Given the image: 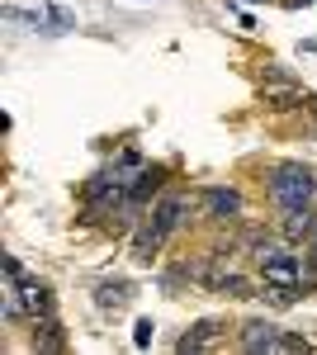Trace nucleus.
Segmentation results:
<instances>
[{
  "label": "nucleus",
  "mask_w": 317,
  "mask_h": 355,
  "mask_svg": "<svg viewBox=\"0 0 317 355\" xmlns=\"http://www.w3.org/2000/svg\"><path fill=\"white\" fill-rule=\"evenodd\" d=\"M180 214H185V199L180 194H166L157 209H152V218L142 223V232L132 237V261H152L161 246H166V237L180 227Z\"/></svg>",
  "instance_id": "nucleus-1"
},
{
  "label": "nucleus",
  "mask_w": 317,
  "mask_h": 355,
  "mask_svg": "<svg viewBox=\"0 0 317 355\" xmlns=\"http://www.w3.org/2000/svg\"><path fill=\"white\" fill-rule=\"evenodd\" d=\"M241 346H246V351H265V355L303 351V341H298V336H284V331L270 327V322H246V327H241Z\"/></svg>",
  "instance_id": "nucleus-4"
},
{
  "label": "nucleus",
  "mask_w": 317,
  "mask_h": 355,
  "mask_svg": "<svg viewBox=\"0 0 317 355\" xmlns=\"http://www.w3.org/2000/svg\"><path fill=\"white\" fill-rule=\"evenodd\" d=\"M152 318H142V322H137V327H132V346H142V351H147V346H152Z\"/></svg>",
  "instance_id": "nucleus-11"
},
{
  "label": "nucleus",
  "mask_w": 317,
  "mask_h": 355,
  "mask_svg": "<svg viewBox=\"0 0 317 355\" xmlns=\"http://www.w3.org/2000/svg\"><path fill=\"white\" fill-rule=\"evenodd\" d=\"M303 53H317V38H308V43H303Z\"/></svg>",
  "instance_id": "nucleus-13"
},
{
  "label": "nucleus",
  "mask_w": 317,
  "mask_h": 355,
  "mask_svg": "<svg viewBox=\"0 0 317 355\" xmlns=\"http://www.w3.org/2000/svg\"><path fill=\"white\" fill-rule=\"evenodd\" d=\"M95 303H100V308H123V303H128V284H100Z\"/></svg>",
  "instance_id": "nucleus-8"
},
{
  "label": "nucleus",
  "mask_w": 317,
  "mask_h": 355,
  "mask_svg": "<svg viewBox=\"0 0 317 355\" xmlns=\"http://www.w3.org/2000/svg\"><path fill=\"white\" fill-rule=\"evenodd\" d=\"M218 289L232 294V299H251V284H246L241 275H218Z\"/></svg>",
  "instance_id": "nucleus-10"
},
{
  "label": "nucleus",
  "mask_w": 317,
  "mask_h": 355,
  "mask_svg": "<svg viewBox=\"0 0 317 355\" xmlns=\"http://www.w3.org/2000/svg\"><path fill=\"white\" fill-rule=\"evenodd\" d=\"M213 336H218V322H199V327H194L185 341H180V351H199V346H209Z\"/></svg>",
  "instance_id": "nucleus-9"
},
{
  "label": "nucleus",
  "mask_w": 317,
  "mask_h": 355,
  "mask_svg": "<svg viewBox=\"0 0 317 355\" xmlns=\"http://www.w3.org/2000/svg\"><path fill=\"white\" fill-rule=\"evenodd\" d=\"M270 194H275V204L289 214V209H308L317 194V175L308 166H275V175H270Z\"/></svg>",
  "instance_id": "nucleus-2"
},
{
  "label": "nucleus",
  "mask_w": 317,
  "mask_h": 355,
  "mask_svg": "<svg viewBox=\"0 0 317 355\" xmlns=\"http://www.w3.org/2000/svg\"><path fill=\"white\" fill-rule=\"evenodd\" d=\"M43 346H48V351H57V346H62V336H57V322H43Z\"/></svg>",
  "instance_id": "nucleus-12"
},
{
  "label": "nucleus",
  "mask_w": 317,
  "mask_h": 355,
  "mask_svg": "<svg viewBox=\"0 0 317 355\" xmlns=\"http://www.w3.org/2000/svg\"><path fill=\"white\" fill-rule=\"evenodd\" d=\"M209 214L213 218H237L241 214V194L237 190H209Z\"/></svg>",
  "instance_id": "nucleus-6"
},
{
  "label": "nucleus",
  "mask_w": 317,
  "mask_h": 355,
  "mask_svg": "<svg viewBox=\"0 0 317 355\" xmlns=\"http://www.w3.org/2000/svg\"><path fill=\"white\" fill-rule=\"evenodd\" d=\"M246 5H261V0H246Z\"/></svg>",
  "instance_id": "nucleus-15"
},
{
  "label": "nucleus",
  "mask_w": 317,
  "mask_h": 355,
  "mask_svg": "<svg viewBox=\"0 0 317 355\" xmlns=\"http://www.w3.org/2000/svg\"><path fill=\"white\" fill-rule=\"evenodd\" d=\"M261 275L265 284H270V299L289 303L293 289H298V279H303V266H298V256H289V251H280V246H261Z\"/></svg>",
  "instance_id": "nucleus-3"
},
{
  "label": "nucleus",
  "mask_w": 317,
  "mask_h": 355,
  "mask_svg": "<svg viewBox=\"0 0 317 355\" xmlns=\"http://www.w3.org/2000/svg\"><path fill=\"white\" fill-rule=\"evenodd\" d=\"M308 232H313V214H308V209H289L284 237H289V242H298V237H308Z\"/></svg>",
  "instance_id": "nucleus-7"
},
{
  "label": "nucleus",
  "mask_w": 317,
  "mask_h": 355,
  "mask_svg": "<svg viewBox=\"0 0 317 355\" xmlns=\"http://www.w3.org/2000/svg\"><path fill=\"white\" fill-rule=\"evenodd\" d=\"M293 5H313V0H293Z\"/></svg>",
  "instance_id": "nucleus-14"
},
{
  "label": "nucleus",
  "mask_w": 317,
  "mask_h": 355,
  "mask_svg": "<svg viewBox=\"0 0 317 355\" xmlns=\"http://www.w3.org/2000/svg\"><path fill=\"white\" fill-rule=\"evenodd\" d=\"M313 256H317V242H313Z\"/></svg>",
  "instance_id": "nucleus-16"
},
{
  "label": "nucleus",
  "mask_w": 317,
  "mask_h": 355,
  "mask_svg": "<svg viewBox=\"0 0 317 355\" xmlns=\"http://www.w3.org/2000/svg\"><path fill=\"white\" fill-rule=\"evenodd\" d=\"M261 100L270 110H303V105H313V95H308L303 85L284 81V76H270V81L261 85Z\"/></svg>",
  "instance_id": "nucleus-5"
}]
</instances>
